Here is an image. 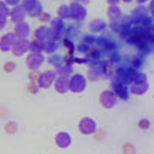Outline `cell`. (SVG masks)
I'll list each match as a JSON object with an SVG mask.
<instances>
[{
	"label": "cell",
	"instance_id": "cell-1",
	"mask_svg": "<svg viewBox=\"0 0 154 154\" xmlns=\"http://www.w3.org/2000/svg\"><path fill=\"white\" fill-rule=\"evenodd\" d=\"M23 17H24V11H23L21 8H15V9L12 11V18H14L15 21H21Z\"/></svg>",
	"mask_w": 154,
	"mask_h": 154
},
{
	"label": "cell",
	"instance_id": "cell-2",
	"mask_svg": "<svg viewBox=\"0 0 154 154\" xmlns=\"http://www.w3.org/2000/svg\"><path fill=\"white\" fill-rule=\"evenodd\" d=\"M72 15H79L80 18L85 15V11L80 5H72Z\"/></svg>",
	"mask_w": 154,
	"mask_h": 154
},
{
	"label": "cell",
	"instance_id": "cell-3",
	"mask_svg": "<svg viewBox=\"0 0 154 154\" xmlns=\"http://www.w3.org/2000/svg\"><path fill=\"white\" fill-rule=\"evenodd\" d=\"M6 2H8V3H11V5H17V3L20 2V0H6Z\"/></svg>",
	"mask_w": 154,
	"mask_h": 154
},
{
	"label": "cell",
	"instance_id": "cell-4",
	"mask_svg": "<svg viewBox=\"0 0 154 154\" xmlns=\"http://www.w3.org/2000/svg\"><path fill=\"white\" fill-rule=\"evenodd\" d=\"M116 2H118V0H109V3H112V5H115Z\"/></svg>",
	"mask_w": 154,
	"mask_h": 154
},
{
	"label": "cell",
	"instance_id": "cell-5",
	"mask_svg": "<svg viewBox=\"0 0 154 154\" xmlns=\"http://www.w3.org/2000/svg\"><path fill=\"white\" fill-rule=\"evenodd\" d=\"M124 2H130V0H124Z\"/></svg>",
	"mask_w": 154,
	"mask_h": 154
},
{
	"label": "cell",
	"instance_id": "cell-6",
	"mask_svg": "<svg viewBox=\"0 0 154 154\" xmlns=\"http://www.w3.org/2000/svg\"><path fill=\"white\" fill-rule=\"evenodd\" d=\"M83 2H88V0H83Z\"/></svg>",
	"mask_w": 154,
	"mask_h": 154
},
{
	"label": "cell",
	"instance_id": "cell-7",
	"mask_svg": "<svg viewBox=\"0 0 154 154\" xmlns=\"http://www.w3.org/2000/svg\"><path fill=\"white\" fill-rule=\"evenodd\" d=\"M140 2H142V0H140Z\"/></svg>",
	"mask_w": 154,
	"mask_h": 154
}]
</instances>
